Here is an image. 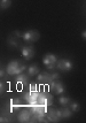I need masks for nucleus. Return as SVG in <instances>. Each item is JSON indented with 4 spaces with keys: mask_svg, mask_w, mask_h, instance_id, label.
<instances>
[{
    "mask_svg": "<svg viewBox=\"0 0 86 123\" xmlns=\"http://www.w3.org/2000/svg\"><path fill=\"white\" fill-rule=\"evenodd\" d=\"M6 69H7L8 75L14 76L22 74L24 70L27 69V66L24 63V61H22V60H13V61H11L9 63L7 64Z\"/></svg>",
    "mask_w": 86,
    "mask_h": 123,
    "instance_id": "f257e3e1",
    "label": "nucleus"
},
{
    "mask_svg": "<svg viewBox=\"0 0 86 123\" xmlns=\"http://www.w3.org/2000/svg\"><path fill=\"white\" fill-rule=\"evenodd\" d=\"M24 107V104L22 102V100L20 98H13L9 101L5 105V108H4V113H7V114H11V113H14L16 109H20V108Z\"/></svg>",
    "mask_w": 86,
    "mask_h": 123,
    "instance_id": "f03ea898",
    "label": "nucleus"
},
{
    "mask_svg": "<svg viewBox=\"0 0 86 123\" xmlns=\"http://www.w3.org/2000/svg\"><path fill=\"white\" fill-rule=\"evenodd\" d=\"M38 104L48 107V106H51V105L53 104V96H52L49 92L41 91L40 94H39V97H38Z\"/></svg>",
    "mask_w": 86,
    "mask_h": 123,
    "instance_id": "7ed1b4c3",
    "label": "nucleus"
},
{
    "mask_svg": "<svg viewBox=\"0 0 86 123\" xmlns=\"http://www.w3.org/2000/svg\"><path fill=\"white\" fill-rule=\"evenodd\" d=\"M56 62H57V59L56 56L52 53H47L44 55L43 58V63L47 67V69L53 70L54 68H56Z\"/></svg>",
    "mask_w": 86,
    "mask_h": 123,
    "instance_id": "20e7f679",
    "label": "nucleus"
},
{
    "mask_svg": "<svg viewBox=\"0 0 86 123\" xmlns=\"http://www.w3.org/2000/svg\"><path fill=\"white\" fill-rule=\"evenodd\" d=\"M17 118H18V122L22 123H27V122H31L32 120V113L30 111V108H21V111L17 115Z\"/></svg>",
    "mask_w": 86,
    "mask_h": 123,
    "instance_id": "39448f33",
    "label": "nucleus"
},
{
    "mask_svg": "<svg viewBox=\"0 0 86 123\" xmlns=\"http://www.w3.org/2000/svg\"><path fill=\"white\" fill-rule=\"evenodd\" d=\"M38 97H39L38 93H33V92L28 90L27 92H24V93L22 94V99L27 102L29 106H31V105L38 104Z\"/></svg>",
    "mask_w": 86,
    "mask_h": 123,
    "instance_id": "423d86ee",
    "label": "nucleus"
},
{
    "mask_svg": "<svg viewBox=\"0 0 86 123\" xmlns=\"http://www.w3.org/2000/svg\"><path fill=\"white\" fill-rule=\"evenodd\" d=\"M39 37H40V35H39V32L36 31V30H29V31H25L22 33V38H23L27 43H33V42L38 40Z\"/></svg>",
    "mask_w": 86,
    "mask_h": 123,
    "instance_id": "0eeeda50",
    "label": "nucleus"
},
{
    "mask_svg": "<svg viewBox=\"0 0 86 123\" xmlns=\"http://www.w3.org/2000/svg\"><path fill=\"white\" fill-rule=\"evenodd\" d=\"M72 67H74L72 62L68 59L57 60V62H56V68L59 70H61V71H70L72 69Z\"/></svg>",
    "mask_w": 86,
    "mask_h": 123,
    "instance_id": "6e6552de",
    "label": "nucleus"
},
{
    "mask_svg": "<svg viewBox=\"0 0 86 123\" xmlns=\"http://www.w3.org/2000/svg\"><path fill=\"white\" fill-rule=\"evenodd\" d=\"M47 118H48L49 122H60L61 121V114H60V111L59 109H55V108H49L47 111Z\"/></svg>",
    "mask_w": 86,
    "mask_h": 123,
    "instance_id": "1a4fd4ad",
    "label": "nucleus"
},
{
    "mask_svg": "<svg viewBox=\"0 0 86 123\" xmlns=\"http://www.w3.org/2000/svg\"><path fill=\"white\" fill-rule=\"evenodd\" d=\"M51 90H52L55 94H62V93L65 91V87L61 80H55L51 83Z\"/></svg>",
    "mask_w": 86,
    "mask_h": 123,
    "instance_id": "9d476101",
    "label": "nucleus"
},
{
    "mask_svg": "<svg viewBox=\"0 0 86 123\" xmlns=\"http://www.w3.org/2000/svg\"><path fill=\"white\" fill-rule=\"evenodd\" d=\"M21 53H22V56L25 60L32 59L33 55H34V47L31 46V45H25V46H23L21 48Z\"/></svg>",
    "mask_w": 86,
    "mask_h": 123,
    "instance_id": "9b49d317",
    "label": "nucleus"
},
{
    "mask_svg": "<svg viewBox=\"0 0 86 123\" xmlns=\"http://www.w3.org/2000/svg\"><path fill=\"white\" fill-rule=\"evenodd\" d=\"M37 82L39 83V84H48V83H52V82H53V78H52L51 73L43 71V73L38 74V76H37Z\"/></svg>",
    "mask_w": 86,
    "mask_h": 123,
    "instance_id": "f8f14e48",
    "label": "nucleus"
},
{
    "mask_svg": "<svg viewBox=\"0 0 86 123\" xmlns=\"http://www.w3.org/2000/svg\"><path fill=\"white\" fill-rule=\"evenodd\" d=\"M20 38L21 37H18V36H16L15 33H13L11 36L8 37V39H7V44H8L9 46H11V47H18V46H21Z\"/></svg>",
    "mask_w": 86,
    "mask_h": 123,
    "instance_id": "ddd939ff",
    "label": "nucleus"
},
{
    "mask_svg": "<svg viewBox=\"0 0 86 123\" xmlns=\"http://www.w3.org/2000/svg\"><path fill=\"white\" fill-rule=\"evenodd\" d=\"M28 80H29L28 75L23 74V73L15 76V82H16L17 84H20V85H25V84L28 83Z\"/></svg>",
    "mask_w": 86,
    "mask_h": 123,
    "instance_id": "4468645a",
    "label": "nucleus"
},
{
    "mask_svg": "<svg viewBox=\"0 0 86 123\" xmlns=\"http://www.w3.org/2000/svg\"><path fill=\"white\" fill-rule=\"evenodd\" d=\"M59 111L62 118H69L71 116V114H72V111L68 106H62V108H60Z\"/></svg>",
    "mask_w": 86,
    "mask_h": 123,
    "instance_id": "2eb2a0df",
    "label": "nucleus"
},
{
    "mask_svg": "<svg viewBox=\"0 0 86 123\" xmlns=\"http://www.w3.org/2000/svg\"><path fill=\"white\" fill-rule=\"evenodd\" d=\"M27 71H28V74H29V76L32 77V76L38 75L40 69H39V67H38L37 64H31V66H29L27 68Z\"/></svg>",
    "mask_w": 86,
    "mask_h": 123,
    "instance_id": "dca6fc26",
    "label": "nucleus"
},
{
    "mask_svg": "<svg viewBox=\"0 0 86 123\" xmlns=\"http://www.w3.org/2000/svg\"><path fill=\"white\" fill-rule=\"evenodd\" d=\"M59 102L61 106H69L71 104V99L69 97H65V96H62L59 98Z\"/></svg>",
    "mask_w": 86,
    "mask_h": 123,
    "instance_id": "f3484780",
    "label": "nucleus"
},
{
    "mask_svg": "<svg viewBox=\"0 0 86 123\" xmlns=\"http://www.w3.org/2000/svg\"><path fill=\"white\" fill-rule=\"evenodd\" d=\"M11 6V0H0V7H1L2 11L7 9Z\"/></svg>",
    "mask_w": 86,
    "mask_h": 123,
    "instance_id": "a211bd4d",
    "label": "nucleus"
},
{
    "mask_svg": "<svg viewBox=\"0 0 86 123\" xmlns=\"http://www.w3.org/2000/svg\"><path fill=\"white\" fill-rule=\"evenodd\" d=\"M69 108L72 111V112H79V109H80V106H79V104L78 102H76V101H71V104L69 105Z\"/></svg>",
    "mask_w": 86,
    "mask_h": 123,
    "instance_id": "6ab92c4d",
    "label": "nucleus"
},
{
    "mask_svg": "<svg viewBox=\"0 0 86 123\" xmlns=\"http://www.w3.org/2000/svg\"><path fill=\"white\" fill-rule=\"evenodd\" d=\"M8 87H9L8 82H2V83L0 84V90H1V94H2V96H4L7 91H8Z\"/></svg>",
    "mask_w": 86,
    "mask_h": 123,
    "instance_id": "aec40b11",
    "label": "nucleus"
},
{
    "mask_svg": "<svg viewBox=\"0 0 86 123\" xmlns=\"http://www.w3.org/2000/svg\"><path fill=\"white\" fill-rule=\"evenodd\" d=\"M0 122H1V123H8V122H11V117L4 114V115H1V117H0Z\"/></svg>",
    "mask_w": 86,
    "mask_h": 123,
    "instance_id": "412c9836",
    "label": "nucleus"
},
{
    "mask_svg": "<svg viewBox=\"0 0 86 123\" xmlns=\"http://www.w3.org/2000/svg\"><path fill=\"white\" fill-rule=\"evenodd\" d=\"M7 75H8L7 69H6L5 67H2V66H1V69H0V77H1V78H5Z\"/></svg>",
    "mask_w": 86,
    "mask_h": 123,
    "instance_id": "4be33fe9",
    "label": "nucleus"
},
{
    "mask_svg": "<svg viewBox=\"0 0 86 123\" xmlns=\"http://www.w3.org/2000/svg\"><path fill=\"white\" fill-rule=\"evenodd\" d=\"M51 75H52V78H53V80H59V78H60V74H59V73H55V71H53V73H51Z\"/></svg>",
    "mask_w": 86,
    "mask_h": 123,
    "instance_id": "5701e85b",
    "label": "nucleus"
},
{
    "mask_svg": "<svg viewBox=\"0 0 86 123\" xmlns=\"http://www.w3.org/2000/svg\"><path fill=\"white\" fill-rule=\"evenodd\" d=\"M81 37H83V38H84V39L86 40V30H85V31L81 32Z\"/></svg>",
    "mask_w": 86,
    "mask_h": 123,
    "instance_id": "b1692460",
    "label": "nucleus"
}]
</instances>
